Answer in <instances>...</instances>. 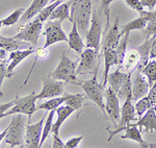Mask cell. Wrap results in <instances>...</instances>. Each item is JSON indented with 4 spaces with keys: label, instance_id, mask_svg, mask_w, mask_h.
Instances as JSON below:
<instances>
[{
    "label": "cell",
    "instance_id": "cell-3",
    "mask_svg": "<svg viewBox=\"0 0 156 148\" xmlns=\"http://www.w3.org/2000/svg\"><path fill=\"white\" fill-rule=\"evenodd\" d=\"M98 73H94L90 79L83 80L81 84L82 90L84 91V94L87 96V99H90V101H93L95 104L99 107L104 114V116L106 117V111H105V88L102 84L98 82L97 79Z\"/></svg>",
    "mask_w": 156,
    "mask_h": 148
},
{
    "label": "cell",
    "instance_id": "cell-29",
    "mask_svg": "<svg viewBox=\"0 0 156 148\" xmlns=\"http://www.w3.org/2000/svg\"><path fill=\"white\" fill-rule=\"evenodd\" d=\"M68 95L69 94L65 93V94L62 95V96L54 97V98H50V99H48V101L42 102V103H40L39 105H37V110H44V111H46V112L55 111L59 105L65 103V101H66L67 98H68Z\"/></svg>",
    "mask_w": 156,
    "mask_h": 148
},
{
    "label": "cell",
    "instance_id": "cell-44",
    "mask_svg": "<svg viewBox=\"0 0 156 148\" xmlns=\"http://www.w3.org/2000/svg\"><path fill=\"white\" fill-rule=\"evenodd\" d=\"M53 148H64L65 143L62 141L58 135H53V144H52Z\"/></svg>",
    "mask_w": 156,
    "mask_h": 148
},
{
    "label": "cell",
    "instance_id": "cell-30",
    "mask_svg": "<svg viewBox=\"0 0 156 148\" xmlns=\"http://www.w3.org/2000/svg\"><path fill=\"white\" fill-rule=\"evenodd\" d=\"M24 41L12 38H2L0 37V48L4 49L5 51H14L18 49H24Z\"/></svg>",
    "mask_w": 156,
    "mask_h": 148
},
{
    "label": "cell",
    "instance_id": "cell-15",
    "mask_svg": "<svg viewBox=\"0 0 156 148\" xmlns=\"http://www.w3.org/2000/svg\"><path fill=\"white\" fill-rule=\"evenodd\" d=\"M34 52L36 51H34V49L32 48V47H29V48H27V49H18V50L12 51L11 54H9V66H7V70H6L7 78H11L12 76H14L15 68H16L23 60L28 57L29 56H31Z\"/></svg>",
    "mask_w": 156,
    "mask_h": 148
},
{
    "label": "cell",
    "instance_id": "cell-45",
    "mask_svg": "<svg viewBox=\"0 0 156 148\" xmlns=\"http://www.w3.org/2000/svg\"><path fill=\"white\" fill-rule=\"evenodd\" d=\"M150 59H156V37L154 38L151 45V51H150Z\"/></svg>",
    "mask_w": 156,
    "mask_h": 148
},
{
    "label": "cell",
    "instance_id": "cell-16",
    "mask_svg": "<svg viewBox=\"0 0 156 148\" xmlns=\"http://www.w3.org/2000/svg\"><path fill=\"white\" fill-rule=\"evenodd\" d=\"M121 40L120 34V17H117L115 20V23L107 29L106 34H105L104 41H103L102 49L105 48H112L117 49L118 45Z\"/></svg>",
    "mask_w": 156,
    "mask_h": 148
},
{
    "label": "cell",
    "instance_id": "cell-4",
    "mask_svg": "<svg viewBox=\"0 0 156 148\" xmlns=\"http://www.w3.org/2000/svg\"><path fill=\"white\" fill-rule=\"evenodd\" d=\"M26 119L24 114H14L12 121L7 126V134L4 141L11 147H23L24 132L26 128Z\"/></svg>",
    "mask_w": 156,
    "mask_h": 148
},
{
    "label": "cell",
    "instance_id": "cell-36",
    "mask_svg": "<svg viewBox=\"0 0 156 148\" xmlns=\"http://www.w3.org/2000/svg\"><path fill=\"white\" fill-rule=\"evenodd\" d=\"M83 101H84V96L82 94H69L67 100L65 101V103L74 107L76 111H78V110H80L82 107Z\"/></svg>",
    "mask_w": 156,
    "mask_h": 148
},
{
    "label": "cell",
    "instance_id": "cell-13",
    "mask_svg": "<svg viewBox=\"0 0 156 148\" xmlns=\"http://www.w3.org/2000/svg\"><path fill=\"white\" fill-rule=\"evenodd\" d=\"M105 111L112 123L115 125L118 124L121 116V107H120V99L117 93L110 87L105 89Z\"/></svg>",
    "mask_w": 156,
    "mask_h": 148
},
{
    "label": "cell",
    "instance_id": "cell-9",
    "mask_svg": "<svg viewBox=\"0 0 156 148\" xmlns=\"http://www.w3.org/2000/svg\"><path fill=\"white\" fill-rule=\"evenodd\" d=\"M101 34H102V22L100 17L98 16L97 9H93L89 31L85 34V46L87 48H93L97 50V51H99Z\"/></svg>",
    "mask_w": 156,
    "mask_h": 148
},
{
    "label": "cell",
    "instance_id": "cell-19",
    "mask_svg": "<svg viewBox=\"0 0 156 148\" xmlns=\"http://www.w3.org/2000/svg\"><path fill=\"white\" fill-rule=\"evenodd\" d=\"M122 140H132L138 143L140 147L143 148H148L149 147V143H147L143 139L142 137V132L140 129H138V127L134 123H128L126 128H125V134L123 136H121Z\"/></svg>",
    "mask_w": 156,
    "mask_h": 148
},
{
    "label": "cell",
    "instance_id": "cell-51",
    "mask_svg": "<svg viewBox=\"0 0 156 148\" xmlns=\"http://www.w3.org/2000/svg\"><path fill=\"white\" fill-rule=\"evenodd\" d=\"M154 11H155V13H156V9H154Z\"/></svg>",
    "mask_w": 156,
    "mask_h": 148
},
{
    "label": "cell",
    "instance_id": "cell-32",
    "mask_svg": "<svg viewBox=\"0 0 156 148\" xmlns=\"http://www.w3.org/2000/svg\"><path fill=\"white\" fill-rule=\"evenodd\" d=\"M55 116V111H50L48 113L46 117V121L45 124L43 126V132H42V137H41V141H40V147L43 146L44 142L46 141V139L49 137V135L51 134L52 126H53V119Z\"/></svg>",
    "mask_w": 156,
    "mask_h": 148
},
{
    "label": "cell",
    "instance_id": "cell-17",
    "mask_svg": "<svg viewBox=\"0 0 156 148\" xmlns=\"http://www.w3.org/2000/svg\"><path fill=\"white\" fill-rule=\"evenodd\" d=\"M76 110L74 107L70 106L66 103L59 105L56 110H55V114H56V120L55 122H53V126H52V130L51 132L53 135H59V129H60V126L62 125L65 121L69 118V116L74 113Z\"/></svg>",
    "mask_w": 156,
    "mask_h": 148
},
{
    "label": "cell",
    "instance_id": "cell-21",
    "mask_svg": "<svg viewBox=\"0 0 156 148\" xmlns=\"http://www.w3.org/2000/svg\"><path fill=\"white\" fill-rule=\"evenodd\" d=\"M72 23H73V27L69 34V37H68L69 48L73 49L77 54H81L82 51H83V47H84L83 41H82V38L80 37L76 21H73Z\"/></svg>",
    "mask_w": 156,
    "mask_h": 148
},
{
    "label": "cell",
    "instance_id": "cell-38",
    "mask_svg": "<svg viewBox=\"0 0 156 148\" xmlns=\"http://www.w3.org/2000/svg\"><path fill=\"white\" fill-rule=\"evenodd\" d=\"M115 0H101V4H100V9L103 13L105 17H106V25H109V16H110V12H109V6L110 4L114 2Z\"/></svg>",
    "mask_w": 156,
    "mask_h": 148
},
{
    "label": "cell",
    "instance_id": "cell-34",
    "mask_svg": "<svg viewBox=\"0 0 156 148\" xmlns=\"http://www.w3.org/2000/svg\"><path fill=\"white\" fill-rule=\"evenodd\" d=\"M62 2H64V0H56V1L52 2L51 4H49V5H46L41 12L39 13V14L37 15V18L36 19L44 23L45 21L49 20L50 16H51V14H52V12H53L54 9H56V6L59 5Z\"/></svg>",
    "mask_w": 156,
    "mask_h": 148
},
{
    "label": "cell",
    "instance_id": "cell-47",
    "mask_svg": "<svg viewBox=\"0 0 156 148\" xmlns=\"http://www.w3.org/2000/svg\"><path fill=\"white\" fill-rule=\"evenodd\" d=\"M4 56H5V50L0 48V59H4Z\"/></svg>",
    "mask_w": 156,
    "mask_h": 148
},
{
    "label": "cell",
    "instance_id": "cell-5",
    "mask_svg": "<svg viewBox=\"0 0 156 148\" xmlns=\"http://www.w3.org/2000/svg\"><path fill=\"white\" fill-rule=\"evenodd\" d=\"M37 100V96L36 92H32L27 96L20 97L19 95H16L14 101L15 104L12 105L9 111L4 113L3 117L12 116L14 114H24L28 116V122H30L31 116L37 111V107L36 105V101Z\"/></svg>",
    "mask_w": 156,
    "mask_h": 148
},
{
    "label": "cell",
    "instance_id": "cell-27",
    "mask_svg": "<svg viewBox=\"0 0 156 148\" xmlns=\"http://www.w3.org/2000/svg\"><path fill=\"white\" fill-rule=\"evenodd\" d=\"M140 16L147 19L148 23L144 29L146 38L156 37V13L155 11H144L140 13Z\"/></svg>",
    "mask_w": 156,
    "mask_h": 148
},
{
    "label": "cell",
    "instance_id": "cell-1",
    "mask_svg": "<svg viewBox=\"0 0 156 148\" xmlns=\"http://www.w3.org/2000/svg\"><path fill=\"white\" fill-rule=\"evenodd\" d=\"M93 14V0H71V18L76 21L78 31L84 34L89 31Z\"/></svg>",
    "mask_w": 156,
    "mask_h": 148
},
{
    "label": "cell",
    "instance_id": "cell-39",
    "mask_svg": "<svg viewBox=\"0 0 156 148\" xmlns=\"http://www.w3.org/2000/svg\"><path fill=\"white\" fill-rule=\"evenodd\" d=\"M125 2H126V4L129 7H131L132 9H134V11H136L137 13H142L145 11V7L142 5V3H140V0H124Z\"/></svg>",
    "mask_w": 156,
    "mask_h": 148
},
{
    "label": "cell",
    "instance_id": "cell-24",
    "mask_svg": "<svg viewBox=\"0 0 156 148\" xmlns=\"http://www.w3.org/2000/svg\"><path fill=\"white\" fill-rule=\"evenodd\" d=\"M138 62H140V54H138L137 49H131L126 52L124 62H123L121 70L125 73H132V71L137 67Z\"/></svg>",
    "mask_w": 156,
    "mask_h": 148
},
{
    "label": "cell",
    "instance_id": "cell-31",
    "mask_svg": "<svg viewBox=\"0 0 156 148\" xmlns=\"http://www.w3.org/2000/svg\"><path fill=\"white\" fill-rule=\"evenodd\" d=\"M142 73L148 80V84L152 86L156 81V59H150L147 65L142 69Z\"/></svg>",
    "mask_w": 156,
    "mask_h": 148
},
{
    "label": "cell",
    "instance_id": "cell-46",
    "mask_svg": "<svg viewBox=\"0 0 156 148\" xmlns=\"http://www.w3.org/2000/svg\"><path fill=\"white\" fill-rule=\"evenodd\" d=\"M36 53H37V59H39V57H45L48 52L46 51L45 47H43V48H37L36 50Z\"/></svg>",
    "mask_w": 156,
    "mask_h": 148
},
{
    "label": "cell",
    "instance_id": "cell-25",
    "mask_svg": "<svg viewBox=\"0 0 156 148\" xmlns=\"http://www.w3.org/2000/svg\"><path fill=\"white\" fill-rule=\"evenodd\" d=\"M49 20H69L70 22H73L71 18V0L62 2L59 5H57L56 9L52 12Z\"/></svg>",
    "mask_w": 156,
    "mask_h": 148
},
{
    "label": "cell",
    "instance_id": "cell-7",
    "mask_svg": "<svg viewBox=\"0 0 156 148\" xmlns=\"http://www.w3.org/2000/svg\"><path fill=\"white\" fill-rule=\"evenodd\" d=\"M132 96L127 97L126 100L124 101L123 103V106L121 107V116H120V120L118 122V124L115 125V130H112L109 127H107L106 130L109 134V137H108V141L114 138L115 135L119 134V132H123L126 128L127 124L130 123L131 121H134L136 120V113H135V109H134V105L132 104Z\"/></svg>",
    "mask_w": 156,
    "mask_h": 148
},
{
    "label": "cell",
    "instance_id": "cell-33",
    "mask_svg": "<svg viewBox=\"0 0 156 148\" xmlns=\"http://www.w3.org/2000/svg\"><path fill=\"white\" fill-rule=\"evenodd\" d=\"M120 101L124 102L127 97L132 96V81H131V73L128 74L127 78L125 79L124 84L120 88V90L117 93Z\"/></svg>",
    "mask_w": 156,
    "mask_h": 148
},
{
    "label": "cell",
    "instance_id": "cell-22",
    "mask_svg": "<svg viewBox=\"0 0 156 148\" xmlns=\"http://www.w3.org/2000/svg\"><path fill=\"white\" fill-rule=\"evenodd\" d=\"M49 1L50 0H34L28 9L24 11L21 19H20V22L21 23H26V22L30 21L48 4Z\"/></svg>",
    "mask_w": 156,
    "mask_h": 148
},
{
    "label": "cell",
    "instance_id": "cell-11",
    "mask_svg": "<svg viewBox=\"0 0 156 148\" xmlns=\"http://www.w3.org/2000/svg\"><path fill=\"white\" fill-rule=\"evenodd\" d=\"M42 28L43 22L39 21L37 19H34L32 21H30L29 23H27L25 26L22 27L20 29V31L14 38L24 42H28L34 46H37L39 38L40 36H42Z\"/></svg>",
    "mask_w": 156,
    "mask_h": 148
},
{
    "label": "cell",
    "instance_id": "cell-48",
    "mask_svg": "<svg viewBox=\"0 0 156 148\" xmlns=\"http://www.w3.org/2000/svg\"><path fill=\"white\" fill-rule=\"evenodd\" d=\"M149 148H156V143H149Z\"/></svg>",
    "mask_w": 156,
    "mask_h": 148
},
{
    "label": "cell",
    "instance_id": "cell-41",
    "mask_svg": "<svg viewBox=\"0 0 156 148\" xmlns=\"http://www.w3.org/2000/svg\"><path fill=\"white\" fill-rule=\"evenodd\" d=\"M6 70H7V67H6L5 62L0 63V97H2V95H3L1 92V86H2L3 79L6 77Z\"/></svg>",
    "mask_w": 156,
    "mask_h": 148
},
{
    "label": "cell",
    "instance_id": "cell-50",
    "mask_svg": "<svg viewBox=\"0 0 156 148\" xmlns=\"http://www.w3.org/2000/svg\"><path fill=\"white\" fill-rule=\"evenodd\" d=\"M51 1H52V2H53V1H56V0H51Z\"/></svg>",
    "mask_w": 156,
    "mask_h": 148
},
{
    "label": "cell",
    "instance_id": "cell-28",
    "mask_svg": "<svg viewBox=\"0 0 156 148\" xmlns=\"http://www.w3.org/2000/svg\"><path fill=\"white\" fill-rule=\"evenodd\" d=\"M147 23H148L147 19L144 18L143 16H140L138 18L128 22V23H126L125 25H123L122 29H121V31H120L121 38L126 34H130L132 31H144Z\"/></svg>",
    "mask_w": 156,
    "mask_h": 148
},
{
    "label": "cell",
    "instance_id": "cell-40",
    "mask_svg": "<svg viewBox=\"0 0 156 148\" xmlns=\"http://www.w3.org/2000/svg\"><path fill=\"white\" fill-rule=\"evenodd\" d=\"M82 139H83L82 136L71 138V139H69L66 143H65V147L66 148H76L78 145H79V143L81 142Z\"/></svg>",
    "mask_w": 156,
    "mask_h": 148
},
{
    "label": "cell",
    "instance_id": "cell-49",
    "mask_svg": "<svg viewBox=\"0 0 156 148\" xmlns=\"http://www.w3.org/2000/svg\"><path fill=\"white\" fill-rule=\"evenodd\" d=\"M2 26H3V23H2V20H0V29H1Z\"/></svg>",
    "mask_w": 156,
    "mask_h": 148
},
{
    "label": "cell",
    "instance_id": "cell-43",
    "mask_svg": "<svg viewBox=\"0 0 156 148\" xmlns=\"http://www.w3.org/2000/svg\"><path fill=\"white\" fill-rule=\"evenodd\" d=\"M142 5L147 7L148 11H154V7L156 5V0H140Z\"/></svg>",
    "mask_w": 156,
    "mask_h": 148
},
{
    "label": "cell",
    "instance_id": "cell-8",
    "mask_svg": "<svg viewBox=\"0 0 156 148\" xmlns=\"http://www.w3.org/2000/svg\"><path fill=\"white\" fill-rule=\"evenodd\" d=\"M62 20H48L45 24L42 36L46 38L44 47L48 48L57 42H68V37L62 28Z\"/></svg>",
    "mask_w": 156,
    "mask_h": 148
},
{
    "label": "cell",
    "instance_id": "cell-12",
    "mask_svg": "<svg viewBox=\"0 0 156 148\" xmlns=\"http://www.w3.org/2000/svg\"><path fill=\"white\" fill-rule=\"evenodd\" d=\"M47 113L43 116V118L40 120L37 123L31 124L28 122L25 128V136H24V145L23 147L27 148H39L40 147V141H41L42 132H43V126H44V121L46 120Z\"/></svg>",
    "mask_w": 156,
    "mask_h": 148
},
{
    "label": "cell",
    "instance_id": "cell-37",
    "mask_svg": "<svg viewBox=\"0 0 156 148\" xmlns=\"http://www.w3.org/2000/svg\"><path fill=\"white\" fill-rule=\"evenodd\" d=\"M23 13H24L23 9H16L15 12H12L9 16H7L6 18L2 19L3 26L9 27V26H12V25H15L17 22L20 21V19H21Z\"/></svg>",
    "mask_w": 156,
    "mask_h": 148
},
{
    "label": "cell",
    "instance_id": "cell-6",
    "mask_svg": "<svg viewBox=\"0 0 156 148\" xmlns=\"http://www.w3.org/2000/svg\"><path fill=\"white\" fill-rule=\"evenodd\" d=\"M80 63L77 67V75H87L98 73L100 66V53L99 51L87 48L82 51L80 54Z\"/></svg>",
    "mask_w": 156,
    "mask_h": 148
},
{
    "label": "cell",
    "instance_id": "cell-2",
    "mask_svg": "<svg viewBox=\"0 0 156 148\" xmlns=\"http://www.w3.org/2000/svg\"><path fill=\"white\" fill-rule=\"evenodd\" d=\"M76 63L77 61H72L71 59L68 57L67 52H64L62 54V57H60L56 69L50 75H51L52 78L62 80L65 84H71L80 87L83 80L78 78L76 72Z\"/></svg>",
    "mask_w": 156,
    "mask_h": 148
},
{
    "label": "cell",
    "instance_id": "cell-35",
    "mask_svg": "<svg viewBox=\"0 0 156 148\" xmlns=\"http://www.w3.org/2000/svg\"><path fill=\"white\" fill-rule=\"evenodd\" d=\"M151 107H152V103H151V101L147 96L136 100V103H135V105H134L136 116L140 118L146 112L148 111V110H150Z\"/></svg>",
    "mask_w": 156,
    "mask_h": 148
},
{
    "label": "cell",
    "instance_id": "cell-26",
    "mask_svg": "<svg viewBox=\"0 0 156 148\" xmlns=\"http://www.w3.org/2000/svg\"><path fill=\"white\" fill-rule=\"evenodd\" d=\"M128 74L129 73H125L121 70V67H118L117 70L114 72H112L110 74H108V78H107V84L109 85V87L112 90L118 93V91L120 90V88L122 87V85L124 84L125 79L127 78Z\"/></svg>",
    "mask_w": 156,
    "mask_h": 148
},
{
    "label": "cell",
    "instance_id": "cell-14",
    "mask_svg": "<svg viewBox=\"0 0 156 148\" xmlns=\"http://www.w3.org/2000/svg\"><path fill=\"white\" fill-rule=\"evenodd\" d=\"M150 89V85L142 71L136 70L132 79V99L134 101L147 96Z\"/></svg>",
    "mask_w": 156,
    "mask_h": 148
},
{
    "label": "cell",
    "instance_id": "cell-10",
    "mask_svg": "<svg viewBox=\"0 0 156 148\" xmlns=\"http://www.w3.org/2000/svg\"><path fill=\"white\" fill-rule=\"evenodd\" d=\"M65 82L62 80H56L52 78L51 75H46L43 78V87L39 94H37V99H50L64 95L65 93Z\"/></svg>",
    "mask_w": 156,
    "mask_h": 148
},
{
    "label": "cell",
    "instance_id": "cell-42",
    "mask_svg": "<svg viewBox=\"0 0 156 148\" xmlns=\"http://www.w3.org/2000/svg\"><path fill=\"white\" fill-rule=\"evenodd\" d=\"M14 104H15V101H14V100H12V101L7 102V103H2V104H0V119H1V118H4V117H3L4 113H5L6 111H9V110L11 109V107H12Z\"/></svg>",
    "mask_w": 156,
    "mask_h": 148
},
{
    "label": "cell",
    "instance_id": "cell-18",
    "mask_svg": "<svg viewBox=\"0 0 156 148\" xmlns=\"http://www.w3.org/2000/svg\"><path fill=\"white\" fill-rule=\"evenodd\" d=\"M103 56H104V74H103V79L101 84L106 88L107 78L109 74V70L112 66L117 65L118 66V56H117V50L112 48H105L102 49Z\"/></svg>",
    "mask_w": 156,
    "mask_h": 148
},
{
    "label": "cell",
    "instance_id": "cell-23",
    "mask_svg": "<svg viewBox=\"0 0 156 148\" xmlns=\"http://www.w3.org/2000/svg\"><path fill=\"white\" fill-rule=\"evenodd\" d=\"M155 37H151V38H146L145 42L140 45L137 48L138 54H140V62H138V65L136 67V70H140L142 71V69L147 65V63L149 62L150 60V51H151V45H152V42L154 40Z\"/></svg>",
    "mask_w": 156,
    "mask_h": 148
},
{
    "label": "cell",
    "instance_id": "cell-20",
    "mask_svg": "<svg viewBox=\"0 0 156 148\" xmlns=\"http://www.w3.org/2000/svg\"><path fill=\"white\" fill-rule=\"evenodd\" d=\"M136 126H140V129L145 127L146 132H156V112L153 107L148 110L147 112L140 118V120L134 123Z\"/></svg>",
    "mask_w": 156,
    "mask_h": 148
}]
</instances>
